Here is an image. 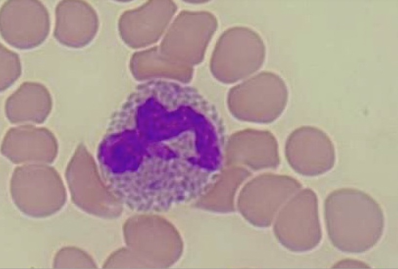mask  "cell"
<instances>
[{
    "label": "cell",
    "instance_id": "6da1fadb",
    "mask_svg": "<svg viewBox=\"0 0 398 269\" xmlns=\"http://www.w3.org/2000/svg\"><path fill=\"white\" fill-rule=\"evenodd\" d=\"M365 199V198H364ZM359 201L334 204L325 201V220L329 239L340 250L362 253L375 245L383 234L384 215L379 205L370 195Z\"/></svg>",
    "mask_w": 398,
    "mask_h": 269
},
{
    "label": "cell",
    "instance_id": "7a4b0ae2",
    "mask_svg": "<svg viewBox=\"0 0 398 269\" xmlns=\"http://www.w3.org/2000/svg\"><path fill=\"white\" fill-rule=\"evenodd\" d=\"M0 35L4 41L20 50L41 45L50 28L49 12L37 0H9L1 6Z\"/></svg>",
    "mask_w": 398,
    "mask_h": 269
},
{
    "label": "cell",
    "instance_id": "3957f363",
    "mask_svg": "<svg viewBox=\"0 0 398 269\" xmlns=\"http://www.w3.org/2000/svg\"><path fill=\"white\" fill-rule=\"evenodd\" d=\"M290 157L295 168L302 175L315 177L325 174L334 166L336 150L329 136L312 126L301 127L291 135Z\"/></svg>",
    "mask_w": 398,
    "mask_h": 269
},
{
    "label": "cell",
    "instance_id": "277c9868",
    "mask_svg": "<svg viewBox=\"0 0 398 269\" xmlns=\"http://www.w3.org/2000/svg\"><path fill=\"white\" fill-rule=\"evenodd\" d=\"M99 27L97 14L87 1L64 0L55 8L53 36L61 44L80 49L95 38Z\"/></svg>",
    "mask_w": 398,
    "mask_h": 269
},
{
    "label": "cell",
    "instance_id": "5b68a950",
    "mask_svg": "<svg viewBox=\"0 0 398 269\" xmlns=\"http://www.w3.org/2000/svg\"><path fill=\"white\" fill-rule=\"evenodd\" d=\"M52 106L50 94L45 85L25 81L7 99L5 108L9 116L44 117Z\"/></svg>",
    "mask_w": 398,
    "mask_h": 269
},
{
    "label": "cell",
    "instance_id": "8992f818",
    "mask_svg": "<svg viewBox=\"0 0 398 269\" xmlns=\"http://www.w3.org/2000/svg\"><path fill=\"white\" fill-rule=\"evenodd\" d=\"M0 90L11 86L22 74L19 54L0 43Z\"/></svg>",
    "mask_w": 398,
    "mask_h": 269
},
{
    "label": "cell",
    "instance_id": "52a82bcc",
    "mask_svg": "<svg viewBox=\"0 0 398 269\" xmlns=\"http://www.w3.org/2000/svg\"><path fill=\"white\" fill-rule=\"evenodd\" d=\"M332 268H370L367 265L361 261L355 260H343L339 261L334 265Z\"/></svg>",
    "mask_w": 398,
    "mask_h": 269
}]
</instances>
